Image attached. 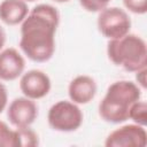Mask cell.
Listing matches in <instances>:
<instances>
[{"label": "cell", "instance_id": "cell-1", "mask_svg": "<svg viewBox=\"0 0 147 147\" xmlns=\"http://www.w3.org/2000/svg\"><path fill=\"white\" fill-rule=\"evenodd\" d=\"M60 14L55 7L40 3L33 7L21 23L20 47L34 62H47L55 52V32Z\"/></svg>", "mask_w": 147, "mask_h": 147}, {"label": "cell", "instance_id": "cell-2", "mask_svg": "<svg viewBox=\"0 0 147 147\" xmlns=\"http://www.w3.org/2000/svg\"><path fill=\"white\" fill-rule=\"evenodd\" d=\"M141 99V88L131 80H117L110 84L99 103V115L108 123H123L129 119L132 103Z\"/></svg>", "mask_w": 147, "mask_h": 147}, {"label": "cell", "instance_id": "cell-3", "mask_svg": "<svg viewBox=\"0 0 147 147\" xmlns=\"http://www.w3.org/2000/svg\"><path fill=\"white\" fill-rule=\"evenodd\" d=\"M107 55L117 67L129 72H136L147 65V46L145 40L133 33L117 39H109Z\"/></svg>", "mask_w": 147, "mask_h": 147}, {"label": "cell", "instance_id": "cell-4", "mask_svg": "<svg viewBox=\"0 0 147 147\" xmlns=\"http://www.w3.org/2000/svg\"><path fill=\"white\" fill-rule=\"evenodd\" d=\"M83 113L77 103L67 100L55 102L48 110L49 126L59 132H74L83 124Z\"/></svg>", "mask_w": 147, "mask_h": 147}, {"label": "cell", "instance_id": "cell-5", "mask_svg": "<svg viewBox=\"0 0 147 147\" xmlns=\"http://www.w3.org/2000/svg\"><path fill=\"white\" fill-rule=\"evenodd\" d=\"M96 24L99 31L106 38L117 39L130 33L131 18L119 7H106L99 11Z\"/></svg>", "mask_w": 147, "mask_h": 147}, {"label": "cell", "instance_id": "cell-6", "mask_svg": "<svg viewBox=\"0 0 147 147\" xmlns=\"http://www.w3.org/2000/svg\"><path fill=\"white\" fill-rule=\"evenodd\" d=\"M147 145V132L139 124H126L119 126L108 134L105 141L107 147H145Z\"/></svg>", "mask_w": 147, "mask_h": 147}, {"label": "cell", "instance_id": "cell-7", "mask_svg": "<svg viewBox=\"0 0 147 147\" xmlns=\"http://www.w3.org/2000/svg\"><path fill=\"white\" fill-rule=\"evenodd\" d=\"M52 87L51 78L41 70L32 69L22 74L20 79V88L24 96L38 100L46 96Z\"/></svg>", "mask_w": 147, "mask_h": 147}, {"label": "cell", "instance_id": "cell-8", "mask_svg": "<svg viewBox=\"0 0 147 147\" xmlns=\"http://www.w3.org/2000/svg\"><path fill=\"white\" fill-rule=\"evenodd\" d=\"M38 116V107L34 100L26 96L14 99L7 109V117L15 127H28Z\"/></svg>", "mask_w": 147, "mask_h": 147}, {"label": "cell", "instance_id": "cell-9", "mask_svg": "<svg viewBox=\"0 0 147 147\" xmlns=\"http://www.w3.org/2000/svg\"><path fill=\"white\" fill-rule=\"evenodd\" d=\"M25 68V60L21 53L13 48L0 51V80L10 82L22 76Z\"/></svg>", "mask_w": 147, "mask_h": 147}, {"label": "cell", "instance_id": "cell-10", "mask_svg": "<svg viewBox=\"0 0 147 147\" xmlns=\"http://www.w3.org/2000/svg\"><path fill=\"white\" fill-rule=\"evenodd\" d=\"M96 94V83L87 75L75 77L68 86V95L70 100L77 105H86L94 99Z\"/></svg>", "mask_w": 147, "mask_h": 147}, {"label": "cell", "instance_id": "cell-11", "mask_svg": "<svg viewBox=\"0 0 147 147\" xmlns=\"http://www.w3.org/2000/svg\"><path fill=\"white\" fill-rule=\"evenodd\" d=\"M29 14L24 0H2L0 2V20L7 25H17Z\"/></svg>", "mask_w": 147, "mask_h": 147}, {"label": "cell", "instance_id": "cell-12", "mask_svg": "<svg viewBox=\"0 0 147 147\" xmlns=\"http://www.w3.org/2000/svg\"><path fill=\"white\" fill-rule=\"evenodd\" d=\"M129 119L133 123L146 126L147 123V103L144 100H138L131 105L129 109Z\"/></svg>", "mask_w": 147, "mask_h": 147}, {"label": "cell", "instance_id": "cell-13", "mask_svg": "<svg viewBox=\"0 0 147 147\" xmlns=\"http://www.w3.org/2000/svg\"><path fill=\"white\" fill-rule=\"evenodd\" d=\"M0 147H20L16 129L11 130L2 121H0Z\"/></svg>", "mask_w": 147, "mask_h": 147}, {"label": "cell", "instance_id": "cell-14", "mask_svg": "<svg viewBox=\"0 0 147 147\" xmlns=\"http://www.w3.org/2000/svg\"><path fill=\"white\" fill-rule=\"evenodd\" d=\"M18 140H20V147H34L39 144L38 141V134L28 127H16Z\"/></svg>", "mask_w": 147, "mask_h": 147}, {"label": "cell", "instance_id": "cell-15", "mask_svg": "<svg viewBox=\"0 0 147 147\" xmlns=\"http://www.w3.org/2000/svg\"><path fill=\"white\" fill-rule=\"evenodd\" d=\"M110 1L111 0H79V3L85 10L90 13H99L108 7Z\"/></svg>", "mask_w": 147, "mask_h": 147}, {"label": "cell", "instance_id": "cell-16", "mask_svg": "<svg viewBox=\"0 0 147 147\" xmlns=\"http://www.w3.org/2000/svg\"><path fill=\"white\" fill-rule=\"evenodd\" d=\"M122 1L124 7L133 14L142 15L146 14L147 11V0H122Z\"/></svg>", "mask_w": 147, "mask_h": 147}, {"label": "cell", "instance_id": "cell-17", "mask_svg": "<svg viewBox=\"0 0 147 147\" xmlns=\"http://www.w3.org/2000/svg\"><path fill=\"white\" fill-rule=\"evenodd\" d=\"M8 103V92L3 83L0 82V114L6 109Z\"/></svg>", "mask_w": 147, "mask_h": 147}, {"label": "cell", "instance_id": "cell-18", "mask_svg": "<svg viewBox=\"0 0 147 147\" xmlns=\"http://www.w3.org/2000/svg\"><path fill=\"white\" fill-rule=\"evenodd\" d=\"M146 72H147V68H142L138 71H136V79H137V84L140 88H146Z\"/></svg>", "mask_w": 147, "mask_h": 147}, {"label": "cell", "instance_id": "cell-19", "mask_svg": "<svg viewBox=\"0 0 147 147\" xmlns=\"http://www.w3.org/2000/svg\"><path fill=\"white\" fill-rule=\"evenodd\" d=\"M5 42H6V31L0 25V51H2V48L5 46Z\"/></svg>", "mask_w": 147, "mask_h": 147}, {"label": "cell", "instance_id": "cell-20", "mask_svg": "<svg viewBox=\"0 0 147 147\" xmlns=\"http://www.w3.org/2000/svg\"><path fill=\"white\" fill-rule=\"evenodd\" d=\"M53 1H56V2H67L69 0H53Z\"/></svg>", "mask_w": 147, "mask_h": 147}, {"label": "cell", "instance_id": "cell-21", "mask_svg": "<svg viewBox=\"0 0 147 147\" xmlns=\"http://www.w3.org/2000/svg\"><path fill=\"white\" fill-rule=\"evenodd\" d=\"M24 1H25V2H26V1H29V2H32V1H36V0H24Z\"/></svg>", "mask_w": 147, "mask_h": 147}]
</instances>
